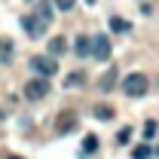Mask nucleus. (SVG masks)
<instances>
[{
	"instance_id": "obj_1",
	"label": "nucleus",
	"mask_w": 159,
	"mask_h": 159,
	"mask_svg": "<svg viewBox=\"0 0 159 159\" xmlns=\"http://www.w3.org/2000/svg\"><path fill=\"white\" fill-rule=\"evenodd\" d=\"M147 89H150V80L144 77V74H129V77L122 80V92L129 98H144Z\"/></svg>"
},
{
	"instance_id": "obj_2",
	"label": "nucleus",
	"mask_w": 159,
	"mask_h": 159,
	"mask_svg": "<svg viewBox=\"0 0 159 159\" xmlns=\"http://www.w3.org/2000/svg\"><path fill=\"white\" fill-rule=\"evenodd\" d=\"M46 95H49V80L34 77V80L25 83V98H28V101H43Z\"/></svg>"
},
{
	"instance_id": "obj_3",
	"label": "nucleus",
	"mask_w": 159,
	"mask_h": 159,
	"mask_svg": "<svg viewBox=\"0 0 159 159\" xmlns=\"http://www.w3.org/2000/svg\"><path fill=\"white\" fill-rule=\"evenodd\" d=\"M31 70L46 80V77H55L58 74V64H55V58H49V55H34L31 58Z\"/></svg>"
},
{
	"instance_id": "obj_4",
	"label": "nucleus",
	"mask_w": 159,
	"mask_h": 159,
	"mask_svg": "<svg viewBox=\"0 0 159 159\" xmlns=\"http://www.w3.org/2000/svg\"><path fill=\"white\" fill-rule=\"evenodd\" d=\"M92 55H95L98 61L110 58V40L104 37V34H95V37H92Z\"/></svg>"
},
{
	"instance_id": "obj_5",
	"label": "nucleus",
	"mask_w": 159,
	"mask_h": 159,
	"mask_svg": "<svg viewBox=\"0 0 159 159\" xmlns=\"http://www.w3.org/2000/svg\"><path fill=\"white\" fill-rule=\"evenodd\" d=\"M34 19H37L40 28H49V25H52V3H49V0H37V12H34Z\"/></svg>"
},
{
	"instance_id": "obj_6",
	"label": "nucleus",
	"mask_w": 159,
	"mask_h": 159,
	"mask_svg": "<svg viewBox=\"0 0 159 159\" xmlns=\"http://www.w3.org/2000/svg\"><path fill=\"white\" fill-rule=\"evenodd\" d=\"M77 129V113H61L58 122H55V132L58 135H67V132H74Z\"/></svg>"
},
{
	"instance_id": "obj_7",
	"label": "nucleus",
	"mask_w": 159,
	"mask_h": 159,
	"mask_svg": "<svg viewBox=\"0 0 159 159\" xmlns=\"http://www.w3.org/2000/svg\"><path fill=\"white\" fill-rule=\"evenodd\" d=\"M46 49H49V58H58V55H64V52H67V37H52Z\"/></svg>"
},
{
	"instance_id": "obj_8",
	"label": "nucleus",
	"mask_w": 159,
	"mask_h": 159,
	"mask_svg": "<svg viewBox=\"0 0 159 159\" xmlns=\"http://www.w3.org/2000/svg\"><path fill=\"white\" fill-rule=\"evenodd\" d=\"M74 46H77V55H80V58H86V55H92V37H89V34H80Z\"/></svg>"
},
{
	"instance_id": "obj_9",
	"label": "nucleus",
	"mask_w": 159,
	"mask_h": 159,
	"mask_svg": "<svg viewBox=\"0 0 159 159\" xmlns=\"http://www.w3.org/2000/svg\"><path fill=\"white\" fill-rule=\"evenodd\" d=\"M21 25H25V34H28V37H31V40H37L40 34H43V31H40V25H37V19H34V16H21Z\"/></svg>"
},
{
	"instance_id": "obj_10",
	"label": "nucleus",
	"mask_w": 159,
	"mask_h": 159,
	"mask_svg": "<svg viewBox=\"0 0 159 159\" xmlns=\"http://www.w3.org/2000/svg\"><path fill=\"white\" fill-rule=\"evenodd\" d=\"M116 77H119V70H116V67H110V70L104 74V80L98 83V86H101V92H110V89L116 86Z\"/></svg>"
},
{
	"instance_id": "obj_11",
	"label": "nucleus",
	"mask_w": 159,
	"mask_h": 159,
	"mask_svg": "<svg viewBox=\"0 0 159 159\" xmlns=\"http://www.w3.org/2000/svg\"><path fill=\"white\" fill-rule=\"evenodd\" d=\"M92 113H95L98 119H113V116H116V110H113L110 104H95V107H92Z\"/></svg>"
},
{
	"instance_id": "obj_12",
	"label": "nucleus",
	"mask_w": 159,
	"mask_h": 159,
	"mask_svg": "<svg viewBox=\"0 0 159 159\" xmlns=\"http://www.w3.org/2000/svg\"><path fill=\"white\" fill-rule=\"evenodd\" d=\"M86 74H80V70H74V74H67V77H64V89H74V86H83V83H86Z\"/></svg>"
},
{
	"instance_id": "obj_13",
	"label": "nucleus",
	"mask_w": 159,
	"mask_h": 159,
	"mask_svg": "<svg viewBox=\"0 0 159 159\" xmlns=\"http://www.w3.org/2000/svg\"><path fill=\"white\" fill-rule=\"evenodd\" d=\"M98 150V138L95 135H86L83 138V156H89V153H95Z\"/></svg>"
},
{
	"instance_id": "obj_14",
	"label": "nucleus",
	"mask_w": 159,
	"mask_h": 159,
	"mask_svg": "<svg viewBox=\"0 0 159 159\" xmlns=\"http://www.w3.org/2000/svg\"><path fill=\"white\" fill-rule=\"evenodd\" d=\"M110 28H113L116 34H125V31H129L132 25H129V21H125V19H119V16H113V19H110Z\"/></svg>"
},
{
	"instance_id": "obj_15",
	"label": "nucleus",
	"mask_w": 159,
	"mask_h": 159,
	"mask_svg": "<svg viewBox=\"0 0 159 159\" xmlns=\"http://www.w3.org/2000/svg\"><path fill=\"white\" fill-rule=\"evenodd\" d=\"M150 153H153V150H150L147 144H141V147H135V150H132V159H150Z\"/></svg>"
},
{
	"instance_id": "obj_16",
	"label": "nucleus",
	"mask_w": 159,
	"mask_h": 159,
	"mask_svg": "<svg viewBox=\"0 0 159 159\" xmlns=\"http://www.w3.org/2000/svg\"><path fill=\"white\" fill-rule=\"evenodd\" d=\"M9 52H12V43H9V40H0V61H9V58H12Z\"/></svg>"
},
{
	"instance_id": "obj_17",
	"label": "nucleus",
	"mask_w": 159,
	"mask_h": 159,
	"mask_svg": "<svg viewBox=\"0 0 159 159\" xmlns=\"http://www.w3.org/2000/svg\"><path fill=\"white\" fill-rule=\"evenodd\" d=\"M52 3H55L58 9H64V12H67V9H74V3H77V0H52Z\"/></svg>"
},
{
	"instance_id": "obj_18",
	"label": "nucleus",
	"mask_w": 159,
	"mask_h": 159,
	"mask_svg": "<svg viewBox=\"0 0 159 159\" xmlns=\"http://www.w3.org/2000/svg\"><path fill=\"white\" fill-rule=\"evenodd\" d=\"M129 138H132V129H119V135H116V141H119V144H125Z\"/></svg>"
},
{
	"instance_id": "obj_19",
	"label": "nucleus",
	"mask_w": 159,
	"mask_h": 159,
	"mask_svg": "<svg viewBox=\"0 0 159 159\" xmlns=\"http://www.w3.org/2000/svg\"><path fill=\"white\" fill-rule=\"evenodd\" d=\"M144 135H147V138H153V135H156V122H153V119L144 125Z\"/></svg>"
},
{
	"instance_id": "obj_20",
	"label": "nucleus",
	"mask_w": 159,
	"mask_h": 159,
	"mask_svg": "<svg viewBox=\"0 0 159 159\" xmlns=\"http://www.w3.org/2000/svg\"><path fill=\"white\" fill-rule=\"evenodd\" d=\"M9 159H21V156H9Z\"/></svg>"
},
{
	"instance_id": "obj_21",
	"label": "nucleus",
	"mask_w": 159,
	"mask_h": 159,
	"mask_svg": "<svg viewBox=\"0 0 159 159\" xmlns=\"http://www.w3.org/2000/svg\"><path fill=\"white\" fill-rule=\"evenodd\" d=\"M86 3H95V0H86Z\"/></svg>"
},
{
	"instance_id": "obj_22",
	"label": "nucleus",
	"mask_w": 159,
	"mask_h": 159,
	"mask_svg": "<svg viewBox=\"0 0 159 159\" xmlns=\"http://www.w3.org/2000/svg\"><path fill=\"white\" fill-rule=\"evenodd\" d=\"M156 156H159V147H156Z\"/></svg>"
}]
</instances>
